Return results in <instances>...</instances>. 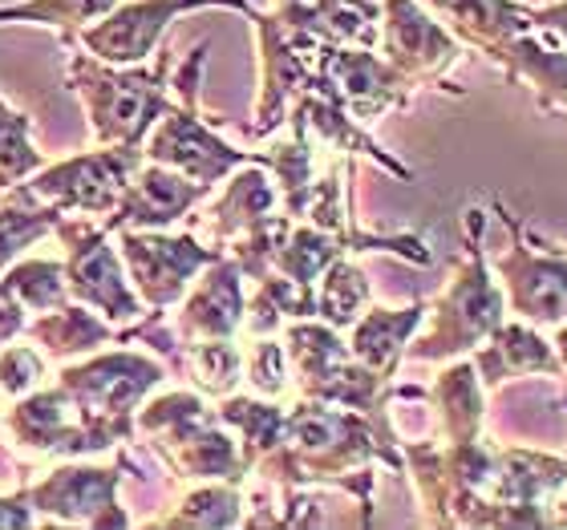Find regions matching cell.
<instances>
[{
	"mask_svg": "<svg viewBox=\"0 0 567 530\" xmlns=\"http://www.w3.org/2000/svg\"><path fill=\"white\" fill-rule=\"evenodd\" d=\"M166 377L171 368L163 365V356L142 353V349H97L82 361L61 365L58 389L70 397L82 422L90 458L138 441L134 413L154 389H163Z\"/></svg>",
	"mask_w": 567,
	"mask_h": 530,
	"instance_id": "6da1fadb",
	"label": "cell"
},
{
	"mask_svg": "<svg viewBox=\"0 0 567 530\" xmlns=\"http://www.w3.org/2000/svg\"><path fill=\"white\" fill-rule=\"evenodd\" d=\"M65 90L82 102L85 126L97 146H142L151 126L171 106V49L158 45L154 65H110L73 45Z\"/></svg>",
	"mask_w": 567,
	"mask_h": 530,
	"instance_id": "7a4b0ae2",
	"label": "cell"
},
{
	"mask_svg": "<svg viewBox=\"0 0 567 530\" xmlns=\"http://www.w3.org/2000/svg\"><path fill=\"white\" fill-rule=\"evenodd\" d=\"M483 224L486 215L471 207L466 211V260L434 300H425V320L405 349V361L437 365V361L471 356L507 320V295L498 288L483 251Z\"/></svg>",
	"mask_w": 567,
	"mask_h": 530,
	"instance_id": "3957f363",
	"label": "cell"
},
{
	"mask_svg": "<svg viewBox=\"0 0 567 530\" xmlns=\"http://www.w3.org/2000/svg\"><path fill=\"white\" fill-rule=\"evenodd\" d=\"M203 65H207V45H195L190 58L183 61L178 77H171V106H166L163 118L151 126V134L142 142V154H146L151 163L171 166L178 175H187V178H195V183H203V187L215 190L244 163H260V154L239 150V146L224 142V134L203 118V110H199Z\"/></svg>",
	"mask_w": 567,
	"mask_h": 530,
	"instance_id": "277c9868",
	"label": "cell"
},
{
	"mask_svg": "<svg viewBox=\"0 0 567 530\" xmlns=\"http://www.w3.org/2000/svg\"><path fill=\"white\" fill-rule=\"evenodd\" d=\"M146 482L151 474L138 461L126 458V449H114V466H94L85 458H58L53 470H45L33 486H24L29 507L37 519L70 522V527H97V530H122L131 527V510L122 507V478Z\"/></svg>",
	"mask_w": 567,
	"mask_h": 530,
	"instance_id": "5b68a950",
	"label": "cell"
},
{
	"mask_svg": "<svg viewBox=\"0 0 567 530\" xmlns=\"http://www.w3.org/2000/svg\"><path fill=\"white\" fill-rule=\"evenodd\" d=\"M53 236L61 239V268H65V288H70V300L94 308L110 324H134V320L146 312L142 295L134 292L131 276H126V263L118 256V243L110 236L102 219H90V215H61Z\"/></svg>",
	"mask_w": 567,
	"mask_h": 530,
	"instance_id": "8992f818",
	"label": "cell"
},
{
	"mask_svg": "<svg viewBox=\"0 0 567 530\" xmlns=\"http://www.w3.org/2000/svg\"><path fill=\"white\" fill-rule=\"evenodd\" d=\"M251 29L260 37V102H256V138H272L288 122L292 102L308 90L312 70L320 58V41L296 21L288 4H276L272 12L251 9Z\"/></svg>",
	"mask_w": 567,
	"mask_h": 530,
	"instance_id": "52a82bcc",
	"label": "cell"
},
{
	"mask_svg": "<svg viewBox=\"0 0 567 530\" xmlns=\"http://www.w3.org/2000/svg\"><path fill=\"white\" fill-rule=\"evenodd\" d=\"M146 163L142 146H97V150L70 154L61 163H45L41 170L24 178V190H33L37 199L53 202L65 215H90L106 219L118 207L122 187L131 175Z\"/></svg>",
	"mask_w": 567,
	"mask_h": 530,
	"instance_id": "ba28073f",
	"label": "cell"
},
{
	"mask_svg": "<svg viewBox=\"0 0 567 530\" xmlns=\"http://www.w3.org/2000/svg\"><path fill=\"white\" fill-rule=\"evenodd\" d=\"M498 219L511 231V251L495 260L498 288L507 295V312L535 324V329H559L567 324V251H535V239L523 236L519 219L495 199Z\"/></svg>",
	"mask_w": 567,
	"mask_h": 530,
	"instance_id": "9c48e42d",
	"label": "cell"
},
{
	"mask_svg": "<svg viewBox=\"0 0 567 530\" xmlns=\"http://www.w3.org/2000/svg\"><path fill=\"white\" fill-rule=\"evenodd\" d=\"M114 243H118V256L142 304L158 308V312L178 308L195 276L215 256H224L219 248L203 243L195 231H178V236L171 231H114Z\"/></svg>",
	"mask_w": 567,
	"mask_h": 530,
	"instance_id": "30bf717a",
	"label": "cell"
},
{
	"mask_svg": "<svg viewBox=\"0 0 567 530\" xmlns=\"http://www.w3.org/2000/svg\"><path fill=\"white\" fill-rule=\"evenodd\" d=\"M199 9H236L248 17L251 0H118L97 24L78 37V49L110 65H142L163 45L166 29Z\"/></svg>",
	"mask_w": 567,
	"mask_h": 530,
	"instance_id": "8fae6325",
	"label": "cell"
},
{
	"mask_svg": "<svg viewBox=\"0 0 567 530\" xmlns=\"http://www.w3.org/2000/svg\"><path fill=\"white\" fill-rule=\"evenodd\" d=\"M308 94L329 97L365 126V122L385 118L390 110H402L414 94V85L405 82L378 49L324 45L312 82H308Z\"/></svg>",
	"mask_w": 567,
	"mask_h": 530,
	"instance_id": "7c38bea8",
	"label": "cell"
},
{
	"mask_svg": "<svg viewBox=\"0 0 567 530\" xmlns=\"http://www.w3.org/2000/svg\"><path fill=\"white\" fill-rule=\"evenodd\" d=\"M378 49H385V61L414 90H422V85L446 90V73L462 58L454 33L425 9L422 0H381Z\"/></svg>",
	"mask_w": 567,
	"mask_h": 530,
	"instance_id": "4fadbf2b",
	"label": "cell"
},
{
	"mask_svg": "<svg viewBox=\"0 0 567 530\" xmlns=\"http://www.w3.org/2000/svg\"><path fill=\"white\" fill-rule=\"evenodd\" d=\"M207 195H212V187L146 158L131 175V183L122 187L118 207L102 219V227L110 236L114 231H166L178 219H187L199 202H207Z\"/></svg>",
	"mask_w": 567,
	"mask_h": 530,
	"instance_id": "5bb4252c",
	"label": "cell"
},
{
	"mask_svg": "<svg viewBox=\"0 0 567 530\" xmlns=\"http://www.w3.org/2000/svg\"><path fill=\"white\" fill-rule=\"evenodd\" d=\"M0 429L29 458H90L82 422L58 385H49V389L37 385V389L12 397V405L0 417Z\"/></svg>",
	"mask_w": 567,
	"mask_h": 530,
	"instance_id": "9a60e30c",
	"label": "cell"
},
{
	"mask_svg": "<svg viewBox=\"0 0 567 530\" xmlns=\"http://www.w3.org/2000/svg\"><path fill=\"white\" fill-rule=\"evenodd\" d=\"M248 295H244V268L236 256H215L207 268L195 276L187 295L178 300L175 332L178 341H227L244 329Z\"/></svg>",
	"mask_w": 567,
	"mask_h": 530,
	"instance_id": "2e32d148",
	"label": "cell"
},
{
	"mask_svg": "<svg viewBox=\"0 0 567 530\" xmlns=\"http://www.w3.org/2000/svg\"><path fill=\"white\" fill-rule=\"evenodd\" d=\"M224 195L203 211V243L227 251L239 236H248L264 219L280 211V187L264 163H244L224 178Z\"/></svg>",
	"mask_w": 567,
	"mask_h": 530,
	"instance_id": "e0dca14e",
	"label": "cell"
},
{
	"mask_svg": "<svg viewBox=\"0 0 567 530\" xmlns=\"http://www.w3.org/2000/svg\"><path fill=\"white\" fill-rule=\"evenodd\" d=\"M24 341H33L49 361H78V356H90L106 344H134L138 341V324H110L102 312L78 304V300H65V304L49 308L37 320H24Z\"/></svg>",
	"mask_w": 567,
	"mask_h": 530,
	"instance_id": "ac0fdd59",
	"label": "cell"
},
{
	"mask_svg": "<svg viewBox=\"0 0 567 530\" xmlns=\"http://www.w3.org/2000/svg\"><path fill=\"white\" fill-rule=\"evenodd\" d=\"M462 49H478L498 65L515 37L532 33V9L519 0H422Z\"/></svg>",
	"mask_w": 567,
	"mask_h": 530,
	"instance_id": "d6986e66",
	"label": "cell"
},
{
	"mask_svg": "<svg viewBox=\"0 0 567 530\" xmlns=\"http://www.w3.org/2000/svg\"><path fill=\"white\" fill-rule=\"evenodd\" d=\"M478 381L495 389L515 377H559V353L544 332L527 320H503L491 336L471 353Z\"/></svg>",
	"mask_w": 567,
	"mask_h": 530,
	"instance_id": "ffe728a7",
	"label": "cell"
},
{
	"mask_svg": "<svg viewBox=\"0 0 567 530\" xmlns=\"http://www.w3.org/2000/svg\"><path fill=\"white\" fill-rule=\"evenodd\" d=\"M425 320V300L410 308H365L361 316L349 324V353L365 368L393 377L398 365L405 361V349L414 341V332Z\"/></svg>",
	"mask_w": 567,
	"mask_h": 530,
	"instance_id": "44dd1931",
	"label": "cell"
},
{
	"mask_svg": "<svg viewBox=\"0 0 567 530\" xmlns=\"http://www.w3.org/2000/svg\"><path fill=\"white\" fill-rule=\"evenodd\" d=\"M163 470L171 478H183V482H239L248 478V461H244V449H239V437L227 429L219 417L207 422L203 429L178 441L175 449H166Z\"/></svg>",
	"mask_w": 567,
	"mask_h": 530,
	"instance_id": "7402d4cb",
	"label": "cell"
},
{
	"mask_svg": "<svg viewBox=\"0 0 567 530\" xmlns=\"http://www.w3.org/2000/svg\"><path fill=\"white\" fill-rule=\"evenodd\" d=\"M425 401L437 413V434L442 441H474L483 437L486 422V385L478 381L471 356H454L437 373L434 389H425Z\"/></svg>",
	"mask_w": 567,
	"mask_h": 530,
	"instance_id": "603a6c76",
	"label": "cell"
},
{
	"mask_svg": "<svg viewBox=\"0 0 567 530\" xmlns=\"http://www.w3.org/2000/svg\"><path fill=\"white\" fill-rule=\"evenodd\" d=\"M498 70L507 73V82H527L539 97V106L567 118V45L556 37L539 41L535 33L515 37L498 61Z\"/></svg>",
	"mask_w": 567,
	"mask_h": 530,
	"instance_id": "cb8c5ba5",
	"label": "cell"
},
{
	"mask_svg": "<svg viewBox=\"0 0 567 530\" xmlns=\"http://www.w3.org/2000/svg\"><path fill=\"white\" fill-rule=\"evenodd\" d=\"M166 368L175 377L190 381V389H199L203 397H227L239 389L244 381V349L236 344V336L227 341H178V349L166 356Z\"/></svg>",
	"mask_w": 567,
	"mask_h": 530,
	"instance_id": "d4e9b609",
	"label": "cell"
},
{
	"mask_svg": "<svg viewBox=\"0 0 567 530\" xmlns=\"http://www.w3.org/2000/svg\"><path fill=\"white\" fill-rule=\"evenodd\" d=\"M65 211H58L53 202L37 199L33 190H24V183L9 187L0 195V276L9 263H17L24 251L53 236V227Z\"/></svg>",
	"mask_w": 567,
	"mask_h": 530,
	"instance_id": "484cf974",
	"label": "cell"
},
{
	"mask_svg": "<svg viewBox=\"0 0 567 530\" xmlns=\"http://www.w3.org/2000/svg\"><path fill=\"white\" fill-rule=\"evenodd\" d=\"M215 417H219V422L239 437L244 461H248V470H251L264 454H272V449L280 446L288 409H284L280 401L260 397V393H256V397L227 393V397H219V405H215Z\"/></svg>",
	"mask_w": 567,
	"mask_h": 530,
	"instance_id": "4316f807",
	"label": "cell"
},
{
	"mask_svg": "<svg viewBox=\"0 0 567 530\" xmlns=\"http://www.w3.org/2000/svg\"><path fill=\"white\" fill-rule=\"evenodd\" d=\"M118 0H17L0 4V24H37L65 41V49L78 45V37L97 24Z\"/></svg>",
	"mask_w": 567,
	"mask_h": 530,
	"instance_id": "83f0119b",
	"label": "cell"
},
{
	"mask_svg": "<svg viewBox=\"0 0 567 530\" xmlns=\"http://www.w3.org/2000/svg\"><path fill=\"white\" fill-rule=\"evenodd\" d=\"M151 527H244V495L239 482H195L178 507Z\"/></svg>",
	"mask_w": 567,
	"mask_h": 530,
	"instance_id": "f1b7e54d",
	"label": "cell"
},
{
	"mask_svg": "<svg viewBox=\"0 0 567 530\" xmlns=\"http://www.w3.org/2000/svg\"><path fill=\"white\" fill-rule=\"evenodd\" d=\"M369 308V280L349 256H337L317 280V320L344 332Z\"/></svg>",
	"mask_w": 567,
	"mask_h": 530,
	"instance_id": "f546056e",
	"label": "cell"
},
{
	"mask_svg": "<svg viewBox=\"0 0 567 530\" xmlns=\"http://www.w3.org/2000/svg\"><path fill=\"white\" fill-rule=\"evenodd\" d=\"M0 283L9 288L17 300L24 304V312H49V308H58L70 300V288H65V268H61V260H37V256H29V260H17L4 268V276H0Z\"/></svg>",
	"mask_w": 567,
	"mask_h": 530,
	"instance_id": "4dcf8cb0",
	"label": "cell"
},
{
	"mask_svg": "<svg viewBox=\"0 0 567 530\" xmlns=\"http://www.w3.org/2000/svg\"><path fill=\"white\" fill-rule=\"evenodd\" d=\"M41 166H45V154L37 150L33 122H29V114L12 110L0 94V187H17Z\"/></svg>",
	"mask_w": 567,
	"mask_h": 530,
	"instance_id": "1f68e13d",
	"label": "cell"
},
{
	"mask_svg": "<svg viewBox=\"0 0 567 530\" xmlns=\"http://www.w3.org/2000/svg\"><path fill=\"white\" fill-rule=\"evenodd\" d=\"M244 381L260 397L272 401H280L284 393L292 389V368H288L284 341H276V336H251L248 353H244Z\"/></svg>",
	"mask_w": 567,
	"mask_h": 530,
	"instance_id": "d6a6232c",
	"label": "cell"
},
{
	"mask_svg": "<svg viewBox=\"0 0 567 530\" xmlns=\"http://www.w3.org/2000/svg\"><path fill=\"white\" fill-rule=\"evenodd\" d=\"M49 356L21 336V344H0V393L4 397H21V393L45 385Z\"/></svg>",
	"mask_w": 567,
	"mask_h": 530,
	"instance_id": "836d02e7",
	"label": "cell"
},
{
	"mask_svg": "<svg viewBox=\"0 0 567 530\" xmlns=\"http://www.w3.org/2000/svg\"><path fill=\"white\" fill-rule=\"evenodd\" d=\"M37 515L29 507V495H24V486L17 495H0V530H24L33 527Z\"/></svg>",
	"mask_w": 567,
	"mask_h": 530,
	"instance_id": "e575fe53",
	"label": "cell"
},
{
	"mask_svg": "<svg viewBox=\"0 0 567 530\" xmlns=\"http://www.w3.org/2000/svg\"><path fill=\"white\" fill-rule=\"evenodd\" d=\"M532 24L544 29V33L559 37L567 45V0H556V4H544V9H532Z\"/></svg>",
	"mask_w": 567,
	"mask_h": 530,
	"instance_id": "d590c367",
	"label": "cell"
},
{
	"mask_svg": "<svg viewBox=\"0 0 567 530\" xmlns=\"http://www.w3.org/2000/svg\"><path fill=\"white\" fill-rule=\"evenodd\" d=\"M551 344H556V353H559V377H567V324H559Z\"/></svg>",
	"mask_w": 567,
	"mask_h": 530,
	"instance_id": "8d00e7d4",
	"label": "cell"
},
{
	"mask_svg": "<svg viewBox=\"0 0 567 530\" xmlns=\"http://www.w3.org/2000/svg\"><path fill=\"white\" fill-rule=\"evenodd\" d=\"M0 195H4V187H0Z\"/></svg>",
	"mask_w": 567,
	"mask_h": 530,
	"instance_id": "74e56055",
	"label": "cell"
},
{
	"mask_svg": "<svg viewBox=\"0 0 567 530\" xmlns=\"http://www.w3.org/2000/svg\"><path fill=\"white\" fill-rule=\"evenodd\" d=\"M276 4H284V0H276Z\"/></svg>",
	"mask_w": 567,
	"mask_h": 530,
	"instance_id": "f35d334b",
	"label": "cell"
},
{
	"mask_svg": "<svg viewBox=\"0 0 567 530\" xmlns=\"http://www.w3.org/2000/svg\"><path fill=\"white\" fill-rule=\"evenodd\" d=\"M559 251H567V248H559Z\"/></svg>",
	"mask_w": 567,
	"mask_h": 530,
	"instance_id": "ab89813d",
	"label": "cell"
}]
</instances>
